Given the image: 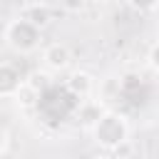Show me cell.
Listing matches in <instances>:
<instances>
[{"mask_svg": "<svg viewBox=\"0 0 159 159\" xmlns=\"http://www.w3.org/2000/svg\"><path fill=\"white\" fill-rule=\"evenodd\" d=\"M99 114H102V112H99L97 104H87V107L82 109V117H84V124H87V127H92V124L99 119Z\"/></svg>", "mask_w": 159, "mask_h": 159, "instance_id": "9c48e42d", "label": "cell"}, {"mask_svg": "<svg viewBox=\"0 0 159 159\" xmlns=\"http://www.w3.org/2000/svg\"><path fill=\"white\" fill-rule=\"evenodd\" d=\"M2 144H5V132L0 129V149H2Z\"/></svg>", "mask_w": 159, "mask_h": 159, "instance_id": "7c38bea8", "label": "cell"}, {"mask_svg": "<svg viewBox=\"0 0 159 159\" xmlns=\"http://www.w3.org/2000/svg\"><path fill=\"white\" fill-rule=\"evenodd\" d=\"M5 40L7 45L15 50V52H32L37 47V40H40V30L35 25H30L25 17L20 20H12L5 30Z\"/></svg>", "mask_w": 159, "mask_h": 159, "instance_id": "7a4b0ae2", "label": "cell"}, {"mask_svg": "<svg viewBox=\"0 0 159 159\" xmlns=\"http://www.w3.org/2000/svg\"><path fill=\"white\" fill-rule=\"evenodd\" d=\"M99 2H104V0H99Z\"/></svg>", "mask_w": 159, "mask_h": 159, "instance_id": "4fadbf2b", "label": "cell"}, {"mask_svg": "<svg viewBox=\"0 0 159 159\" xmlns=\"http://www.w3.org/2000/svg\"><path fill=\"white\" fill-rule=\"evenodd\" d=\"M129 5L139 12H152L157 7V0H129Z\"/></svg>", "mask_w": 159, "mask_h": 159, "instance_id": "30bf717a", "label": "cell"}, {"mask_svg": "<svg viewBox=\"0 0 159 159\" xmlns=\"http://www.w3.org/2000/svg\"><path fill=\"white\" fill-rule=\"evenodd\" d=\"M112 154H114L112 159H129V157L134 154V144H132L129 139H122L119 144L112 147Z\"/></svg>", "mask_w": 159, "mask_h": 159, "instance_id": "52a82bcc", "label": "cell"}, {"mask_svg": "<svg viewBox=\"0 0 159 159\" xmlns=\"http://www.w3.org/2000/svg\"><path fill=\"white\" fill-rule=\"evenodd\" d=\"M22 17H25L30 25H35L37 30H42V27L52 20V12H50L47 5H30V7L22 12Z\"/></svg>", "mask_w": 159, "mask_h": 159, "instance_id": "5b68a950", "label": "cell"}, {"mask_svg": "<svg viewBox=\"0 0 159 159\" xmlns=\"http://www.w3.org/2000/svg\"><path fill=\"white\" fill-rule=\"evenodd\" d=\"M99 159H104V157H99Z\"/></svg>", "mask_w": 159, "mask_h": 159, "instance_id": "5bb4252c", "label": "cell"}, {"mask_svg": "<svg viewBox=\"0 0 159 159\" xmlns=\"http://www.w3.org/2000/svg\"><path fill=\"white\" fill-rule=\"evenodd\" d=\"M67 87H70V92H72V94L84 97V94H89V92H92L94 82H92V77H89L87 72H72V75H70V80H67Z\"/></svg>", "mask_w": 159, "mask_h": 159, "instance_id": "8992f818", "label": "cell"}, {"mask_svg": "<svg viewBox=\"0 0 159 159\" xmlns=\"http://www.w3.org/2000/svg\"><path fill=\"white\" fill-rule=\"evenodd\" d=\"M117 92H119V80H117V77H107V80L102 82V97H104V99H112Z\"/></svg>", "mask_w": 159, "mask_h": 159, "instance_id": "ba28073f", "label": "cell"}, {"mask_svg": "<svg viewBox=\"0 0 159 159\" xmlns=\"http://www.w3.org/2000/svg\"><path fill=\"white\" fill-rule=\"evenodd\" d=\"M92 132H94V139L97 144L112 149L114 144H119L122 139H127L129 129H127V122L122 114H114V112H107V114H99V119L92 124Z\"/></svg>", "mask_w": 159, "mask_h": 159, "instance_id": "6da1fadb", "label": "cell"}, {"mask_svg": "<svg viewBox=\"0 0 159 159\" xmlns=\"http://www.w3.org/2000/svg\"><path fill=\"white\" fill-rule=\"evenodd\" d=\"M70 60H72V55H70V47H67V45H62V42L47 45V50H45V62H47V67H52V70H65V67L70 65Z\"/></svg>", "mask_w": 159, "mask_h": 159, "instance_id": "3957f363", "label": "cell"}, {"mask_svg": "<svg viewBox=\"0 0 159 159\" xmlns=\"http://www.w3.org/2000/svg\"><path fill=\"white\" fill-rule=\"evenodd\" d=\"M20 87V77L10 65H0V97H12Z\"/></svg>", "mask_w": 159, "mask_h": 159, "instance_id": "277c9868", "label": "cell"}, {"mask_svg": "<svg viewBox=\"0 0 159 159\" xmlns=\"http://www.w3.org/2000/svg\"><path fill=\"white\" fill-rule=\"evenodd\" d=\"M149 67H152V70H157V45H152V47H149Z\"/></svg>", "mask_w": 159, "mask_h": 159, "instance_id": "8fae6325", "label": "cell"}]
</instances>
